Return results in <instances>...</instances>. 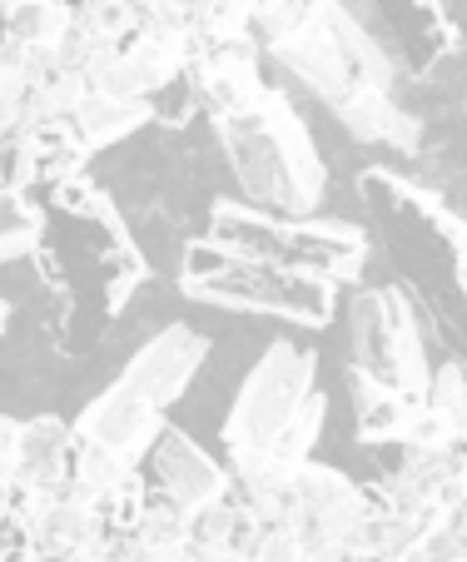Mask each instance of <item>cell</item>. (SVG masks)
Wrapping results in <instances>:
<instances>
[{"instance_id":"cell-1","label":"cell","mask_w":467,"mask_h":562,"mask_svg":"<svg viewBox=\"0 0 467 562\" xmlns=\"http://www.w3.org/2000/svg\"><path fill=\"white\" fill-rule=\"evenodd\" d=\"M214 135H219V149L249 204L284 214V220H308L323 204L329 175H323V159L284 86H264L254 105L219 115Z\"/></svg>"},{"instance_id":"cell-2","label":"cell","mask_w":467,"mask_h":562,"mask_svg":"<svg viewBox=\"0 0 467 562\" xmlns=\"http://www.w3.org/2000/svg\"><path fill=\"white\" fill-rule=\"evenodd\" d=\"M204 353H209L204 334H194L190 324H164L149 344H139V353L125 363V373L100 398H90L86 414L75 418V434L110 443L125 458L145 463L155 438L164 434V408L194 383Z\"/></svg>"},{"instance_id":"cell-3","label":"cell","mask_w":467,"mask_h":562,"mask_svg":"<svg viewBox=\"0 0 467 562\" xmlns=\"http://www.w3.org/2000/svg\"><path fill=\"white\" fill-rule=\"evenodd\" d=\"M264 55H274L308 95H319L329 110L349 105L368 90H394V65L378 50L363 21L343 0H314L308 21L294 35L274 41Z\"/></svg>"},{"instance_id":"cell-4","label":"cell","mask_w":467,"mask_h":562,"mask_svg":"<svg viewBox=\"0 0 467 562\" xmlns=\"http://www.w3.org/2000/svg\"><path fill=\"white\" fill-rule=\"evenodd\" d=\"M314 379H319V359L308 349L288 339H274L259 363L249 369V379L239 383V398H234L229 418H224V463H239V458H254L284 434V424L298 408L314 398Z\"/></svg>"},{"instance_id":"cell-5","label":"cell","mask_w":467,"mask_h":562,"mask_svg":"<svg viewBox=\"0 0 467 562\" xmlns=\"http://www.w3.org/2000/svg\"><path fill=\"white\" fill-rule=\"evenodd\" d=\"M349 369H363L373 379L403 389L408 398L423 404L433 369H428V349L418 334V308L403 289H358L349 304Z\"/></svg>"},{"instance_id":"cell-6","label":"cell","mask_w":467,"mask_h":562,"mask_svg":"<svg viewBox=\"0 0 467 562\" xmlns=\"http://www.w3.org/2000/svg\"><path fill=\"white\" fill-rule=\"evenodd\" d=\"M184 299H200V304H219V308H259V314H278L308 324V329H323L339 304V284L319 274H304V269L288 265H254V259H234L229 274L204 279V284H180Z\"/></svg>"},{"instance_id":"cell-7","label":"cell","mask_w":467,"mask_h":562,"mask_svg":"<svg viewBox=\"0 0 467 562\" xmlns=\"http://www.w3.org/2000/svg\"><path fill=\"white\" fill-rule=\"evenodd\" d=\"M373 508H378L373 488L343 477L339 468L304 463L294 473L288 528L304 538L308 558H349V552H358L363 522L373 518Z\"/></svg>"},{"instance_id":"cell-8","label":"cell","mask_w":467,"mask_h":562,"mask_svg":"<svg viewBox=\"0 0 467 562\" xmlns=\"http://www.w3.org/2000/svg\"><path fill=\"white\" fill-rule=\"evenodd\" d=\"M145 463H149V488L184 513H200V508H209V503H219L234 493L229 463H214V458L174 424H164V434L155 438Z\"/></svg>"},{"instance_id":"cell-9","label":"cell","mask_w":467,"mask_h":562,"mask_svg":"<svg viewBox=\"0 0 467 562\" xmlns=\"http://www.w3.org/2000/svg\"><path fill=\"white\" fill-rule=\"evenodd\" d=\"M368 259V234L353 229V224H323V220H288L284 249H278V265L304 269V274L333 279V284H353Z\"/></svg>"},{"instance_id":"cell-10","label":"cell","mask_w":467,"mask_h":562,"mask_svg":"<svg viewBox=\"0 0 467 562\" xmlns=\"http://www.w3.org/2000/svg\"><path fill=\"white\" fill-rule=\"evenodd\" d=\"M284 234H288L284 214H269V210H259V204L219 200L209 214V239H219L229 255L254 259V265H278Z\"/></svg>"},{"instance_id":"cell-11","label":"cell","mask_w":467,"mask_h":562,"mask_svg":"<svg viewBox=\"0 0 467 562\" xmlns=\"http://www.w3.org/2000/svg\"><path fill=\"white\" fill-rule=\"evenodd\" d=\"M349 393H353V424H358L363 443H398L418 414V398L403 389L373 379L363 369H349Z\"/></svg>"},{"instance_id":"cell-12","label":"cell","mask_w":467,"mask_h":562,"mask_svg":"<svg viewBox=\"0 0 467 562\" xmlns=\"http://www.w3.org/2000/svg\"><path fill=\"white\" fill-rule=\"evenodd\" d=\"M145 120H155V100H135V95H105L90 90L75 110V135L86 139V149H105L115 139L135 135Z\"/></svg>"},{"instance_id":"cell-13","label":"cell","mask_w":467,"mask_h":562,"mask_svg":"<svg viewBox=\"0 0 467 562\" xmlns=\"http://www.w3.org/2000/svg\"><path fill=\"white\" fill-rule=\"evenodd\" d=\"M70 25V0H5V35H15L21 45H55Z\"/></svg>"},{"instance_id":"cell-14","label":"cell","mask_w":467,"mask_h":562,"mask_svg":"<svg viewBox=\"0 0 467 562\" xmlns=\"http://www.w3.org/2000/svg\"><path fill=\"white\" fill-rule=\"evenodd\" d=\"M323 414H329V398L314 393V398H308V404L284 424V434L264 448L269 463L288 468V473H298L304 463H314V443H319V434H323Z\"/></svg>"},{"instance_id":"cell-15","label":"cell","mask_w":467,"mask_h":562,"mask_svg":"<svg viewBox=\"0 0 467 562\" xmlns=\"http://www.w3.org/2000/svg\"><path fill=\"white\" fill-rule=\"evenodd\" d=\"M75 21L100 41H129L145 25V15L135 0H86V5H75Z\"/></svg>"},{"instance_id":"cell-16","label":"cell","mask_w":467,"mask_h":562,"mask_svg":"<svg viewBox=\"0 0 467 562\" xmlns=\"http://www.w3.org/2000/svg\"><path fill=\"white\" fill-rule=\"evenodd\" d=\"M229 249L219 245V239H194V245H184V259H180V284H204V279H219L234 269Z\"/></svg>"},{"instance_id":"cell-17","label":"cell","mask_w":467,"mask_h":562,"mask_svg":"<svg viewBox=\"0 0 467 562\" xmlns=\"http://www.w3.org/2000/svg\"><path fill=\"white\" fill-rule=\"evenodd\" d=\"M139 5V15H149V11H160V5H170V0H135Z\"/></svg>"}]
</instances>
